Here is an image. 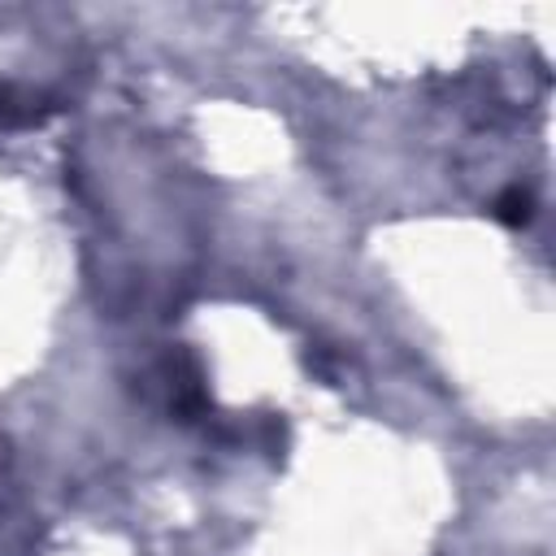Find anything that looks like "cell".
<instances>
[{
    "mask_svg": "<svg viewBox=\"0 0 556 556\" xmlns=\"http://www.w3.org/2000/svg\"><path fill=\"white\" fill-rule=\"evenodd\" d=\"M500 217L508 222V226H526L530 222V213H534V200H530V191H521V187H513V191H504L500 195Z\"/></svg>",
    "mask_w": 556,
    "mask_h": 556,
    "instance_id": "obj_1",
    "label": "cell"
}]
</instances>
